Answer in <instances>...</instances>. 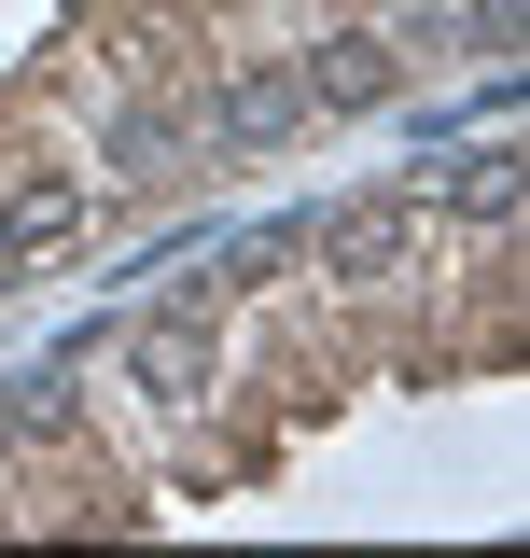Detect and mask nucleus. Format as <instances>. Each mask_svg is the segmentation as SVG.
Wrapping results in <instances>:
<instances>
[{
	"label": "nucleus",
	"mask_w": 530,
	"mask_h": 558,
	"mask_svg": "<svg viewBox=\"0 0 530 558\" xmlns=\"http://www.w3.org/2000/svg\"><path fill=\"white\" fill-rule=\"evenodd\" d=\"M419 196L461 209V223H517V154L489 140V154H461V168H447V182H419Z\"/></svg>",
	"instance_id": "obj_6"
},
{
	"label": "nucleus",
	"mask_w": 530,
	"mask_h": 558,
	"mask_svg": "<svg viewBox=\"0 0 530 558\" xmlns=\"http://www.w3.org/2000/svg\"><path fill=\"white\" fill-rule=\"evenodd\" d=\"M182 126H196V140H238V154H265V140L308 126V98H293V70H279V57H238V70L196 98V112H182Z\"/></svg>",
	"instance_id": "obj_5"
},
{
	"label": "nucleus",
	"mask_w": 530,
	"mask_h": 558,
	"mask_svg": "<svg viewBox=\"0 0 530 558\" xmlns=\"http://www.w3.org/2000/svg\"><path fill=\"white\" fill-rule=\"evenodd\" d=\"M0 447H14V405H0Z\"/></svg>",
	"instance_id": "obj_7"
},
{
	"label": "nucleus",
	"mask_w": 530,
	"mask_h": 558,
	"mask_svg": "<svg viewBox=\"0 0 530 558\" xmlns=\"http://www.w3.org/2000/svg\"><path fill=\"white\" fill-rule=\"evenodd\" d=\"M84 223H98V196H84L70 168H43V182H14V196H0V266H14V279L70 266V252H84Z\"/></svg>",
	"instance_id": "obj_3"
},
{
	"label": "nucleus",
	"mask_w": 530,
	"mask_h": 558,
	"mask_svg": "<svg viewBox=\"0 0 530 558\" xmlns=\"http://www.w3.org/2000/svg\"><path fill=\"white\" fill-rule=\"evenodd\" d=\"M293 98H308V112H392V98H405V57L377 43V28H322V43L293 57Z\"/></svg>",
	"instance_id": "obj_4"
},
{
	"label": "nucleus",
	"mask_w": 530,
	"mask_h": 558,
	"mask_svg": "<svg viewBox=\"0 0 530 558\" xmlns=\"http://www.w3.org/2000/svg\"><path fill=\"white\" fill-rule=\"evenodd\" d=\"M433 223H447V209L419 196V182H405V196H349V209L322 223V266H335V279H405L419 252H433Z\"/></svg>",
	"instance_id": "obj_1"
},
{
	"label": "nucleus",
	"mask_w": 530,
	"mask_h": 558,
	"mask_svg": "<svg viewBox=\"0 0 530 558\" xmlns=\"http://www.w3.org/2000/svg\"><path fill=\"white\" fill-rule=\"evenodd\" d=\"M209 363H224V293H182V307H154V322L127 336V377L154 391V405H196Z\"/></svg>",
	"instance_id": "obj_2"
}]
</instances>
